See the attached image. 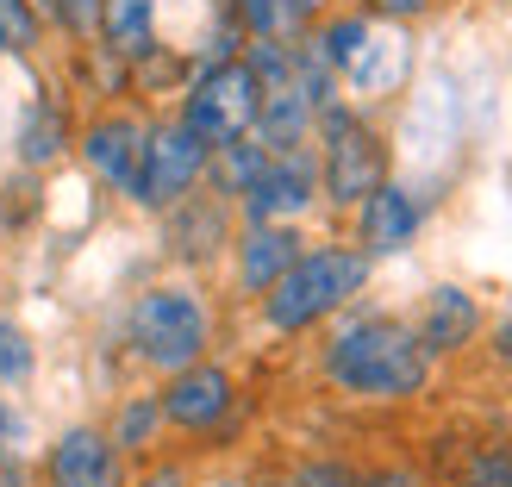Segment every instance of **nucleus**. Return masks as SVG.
<instances>
[{"label":"nucleus","instance_id":"nucleus-29","mask_svg":"<svg viewBox=\"0 0 512 487\" xmlns=\"http://www.w3.org/2000/svg\"><path fill=\"white\" fill-rule=\"evenodd\" d=\"M281 475H288L294 487H356V463H350L344 450H306Z\"/></svg>","mask_w":512,"mask_h":487},{"label":"nucleus","instance_id":"nucleus-26","mask_svg":"<svg viewBox=\"0 0 512 487\" xmlns=\"http://www.w3.org/2000/svg\"><path fill=\"white\" fill-rule=\"evenodd\" d=\"M263 163H269V150L256 144L250 132H244V138L219 144L213 157H207V188H213L219 200H232V207H238V200L256 188V175H263Z\"/></svg>","mask_w":512,"mask_h":487},{"label":"nucleus","instance_id":"nucleus-33","mask_svg":"<svg viewBox=\"0 0 512 487\" xmlns=\"http://www.w3.org/2000/svg\"><path fill=\"white\" fill-rule=\"evenodd\" d=\"M356 7H363L369 19H381V25H406V32H413V25L431 19L444 0H356Z\"/></svg>","mask_w":512,"mask_h":487},{"label":"nucleus","instance_id":"nucleus-4","mask_svg":"<svg viewBox=\"0 0 512 487\" xmlns=\"http://www.w3.org/2000/svg\"><path fill=\"white\" fill-rule=\"evenodd\" d=\"M157 400H163V425H169V444L188 450L194 463L200 456H225L238 450V438L250 431V388L238 363L225 356H200V363L175 369L157 381Z\"/></svg>","mask_w":512,"mask_h":487},{"label":"nucleus","instance_id":"nucleus-15","mask_svg":"<svg viewBox=\"0 0 512 487\" xmlns=\"http://www.w3.org/2000/svg\"><path fill=\"white\" fill-rule=\"evenodd\" d=\"M413 69H419V44L406 25H369V38L356 44V57L344 63L338 88L344 100H356V107H388V100H400L406 88H413Z\"/></svg>","mask_w":512,"mask_h":487},{"label":"nucleus","instance_id":"nucleus-3","mask_svg":"<svg viewBox=\"0 0 512 487\" xmlns=\"http://www.w3.org/2000/svg\"><path fill=\"white\" fill-rule=\"evenodd\" d=\"M369 288H375V263L344 232H325L294 256V269L281 275L263 300L250 306V319H256V331H263L269 344H313L344 306L369 300Z\"/></svg>","mask_w":512,"mask_h":487},{"label":"nucleus","instance_id":"nucleus-38","mask_svg":"<svg viewBox=\"0 0 512 487\" xmlns=\"http://www.w3.org/2000/svg\"><path fill=\"white\" fill-rule=\"evenodd\" d=\"M213 7H238V0H213Z\"/></svg>","mask_w":512,"mask_h":487},{"label":"nucleus","instance_id":"nucleus-30","mask_svg":"<svg viewBox=\"0 0 512 487\" xmlns=\"http://www.w3.org/2000/svg\"><path fill=\"white\" fill-rule=\"evenodd\" d=\"M44 19H50V38L57 44H94V25H100V0H38Z\"/></svg>","mask_w":512,"mask_h":487},{"label":"nucleus","instance_id":"nucleus-12","mask_svg":"<svg viewBox=\"0 0 512 487\" xmlns=\"http://www.w3.org/2000/svg\"><path fill=\"white\" fill-rule=\"evenodd\" d=\"M75 125H82L75 94L57 75H32V94L19 100V119H13V169L25 175L63 169L75 157Z\"/></svg>","mask_w":512,"mask_h":487},{"label":"nucleus","instance_id":"nucleus-2","mask_svg":"<svg viewBox=\"0 0 512 487\" xmlns=\"http://www.w3.org/2000/svg\"><path fill=\"white\" fill-rule=\"evenodd\" d=\"M219 350V294L200 275H150L138 281L119 306V356L125 369H138L144 381H163L175 369L200 363Z\"/></svg>","mask_w":512,"mask_h":487},{"label":"nucleus","instance_id":"nucleus-5","mask_svg":"<svg viewBox=\"0 0 512 487\" xmlns=\"http://www.w3.org/2000/svg\"><path fill=\"white\" fill-rule=\"evenodd\" d=\"M313 157H319V194H325V213L331 219H350L400 169L394 132L381 125L375 107H356V100H331V107L319 113Z\"/></svg>","mask_w":512,"mask_h":487},{"label":"nucleus","instance_id":"nucleus-17","mask_svg":"<svg viewBox=\"0 0 512 487\" xmlns=\"http://www.w3.org/2000/svg\"><path fill=\"white\" fill-rule=\"evenodd\" d=\"M100 431L113 438V450L125 463H150V456L169 450V425H163V400H157V381H132L107 400L100 413Z\"/></svg>","mask_w":512,"mask_h":487},{"label":"nucleus","instance_id":"nucleus-27","mask_svg":"<svg viewBox=\"0 0 512 487\" xmlns=\"http://www.w3.org/2000/svg\"><path fill=\"white\" fill-rule=\"evenodd\" d=\"M44 369V344L19 313H0V394H25Z\"/></svg>","mask_w":512,"mask_h":487},{"label":"nucleus","instance_id":"nucleus-28","mask_svg":"<svg viewBox=\"0 0 512 487\" xmlns=\"http://www.w3.org/2000/svg\"><path fill=\"white\" fill-rule=\"evenodd\" d=\"M244 25H238V13L232 7H213L207 13V25L188 38V63L200 69V63H232V57H244Z\"/></svg>","mask_w":512,"mask_h":487},{"label":"nucleus","instance_id":"nucleus-1","mask_svg":"<svg viewBox=\"0 0 512 487\" xmlns=\"http://www.w3.org/2000/svg\"><path fill=\"white\" fill-rule=\"evenodd\" d=\"M438 356L419 344V331L406 313L381 300H356L331 319L313 338V381L344 400V406H381V413H400V406H419L438 388Z\"/></svg>","mask_w":512,"mask_h":487},{"label":"nucleus","instance_id":"nucleus-34","mask_svg":"<svg viewBox=\"0 0 512 487\" xmlns=\"http://www.w3.org/2000/svg\"><path fill=\"white\" fill-rule=\"evenodd\" d=\"M481 356L500 369V375H512V294L500 300V313L488 319V338H481Z\"/></svg>","mask_w":512,"mask_h":487},{"label":"nucleus","instance_id":"nucleus-6","mask_svg":"<svg viewBox=\"0 0 512 487\" xmlns=\"http://www.w3.org/2000/svg\"><path fill=\"white\" fill-rule=\"evenodd\" d=\"M438 182H413V175H388L363 207H356L350 219H344V238L369 256V263L381 269V263H400V256H413L419 250V238H425V225H431V213H438Z\"/></svg>","mask_w":512,"mask_h":487},{"label":"nucleus","instance_id":"nucleus-14","mask_svg":"<svg viewBox=\"0 0 512 487\" xmlns=\"http://www.w3.org/2000/svg\"><path fill=\"white\" fill-rule=\"evenodd\" d=\"M32 475H38V487H125L132 481V463L113 450L100 419H69L38 444Z\"/></svg>","mask_w":512,"mask_h":487},{"label":"nucleus","instance_id":"nucleus-25","mask_svg":"<svg viewBox=\"0 0 512 487\" xmlns=\"http://www.w3.org/2000/svg\"><path fill=\"white\" fill-rule=\"evenodd\" d=\"M50 19L38 0H0V63H19V69H38L50 57Z\"/></svg>","mask_w":512,"mask_h":487},{"label":"nucleus","instance_id":"nucleus-10","mask_svg":"<svg viewBox=\"0 0 512 487\" xmlns=\"http://www.w3.org/2000/svg\"><path fill=\"white\" fill-rule=\"evenodd\" d=\"M144 132H150V113L138 100H119V107H88L82 125H75V169L88 182L119 200L132 194V175H138V157H144Z\"/></svg>","mask_w":512,"mask_h":487},{"label":"nucleus","instance_id":"nucleus-18","mask_svg":"<svg viewBox=\"0 0 512 487\" xmlns=\"http://www.w3.org/2000/svg\"><path fill=\"white\" fill-rule=\"evenodd\" d=\"M57 82L75 94V107H119L132 100V63H119L113 50L100 44H63V75Z\"/></svg>","mask_w":512,"mask_h":487},{"label":"nucleus","instance_id":"nucleus-8","mask_svg":"<svg viewBox=\"0 0 512 487\" xmlns=\"http://www.w3.org/2000/svg\"><path fill=\"white\" fill-rule=\"evenodd\" d=\"M256 107H263V82L250 75L244 57H232V63H200V69L188 75L182 100H175L169 113L182 119L207 150H219V144H232V138L250 132V125H256Z\"/></svg>","mask_w":512,"mask_h":487},{"label":"nucleus","instance_id":"nucleus-20","mask_svg":"<svg viewBox=\"0 0 512 487\" xmlns=\"http://www.w3.org/2000/svg\"><path fill=\"white\" fill-rule=\"evenodd\" d=\"M431 481H444V487H512V431L450 438V463Z\"/></svg>","mask_w":512,"mask_h":487},{"label":"nucleus","instance_id":"nucleus-7","mask_svg":"<svg viewBox=\"0 0 512 487\" xmlns=\"http://www.w3.org/2000/svg\"><path fill=\"white\" fill-rule=\"evenodd\" d=\"M207 157H213V150L200 144L175 113H150L144 157H138V175H132V194H125V207L144 213V219L169 213L175 200H188L194 188H207Z\"/></svg>","mask_w":512,"mask_h":487},{"label":"nucleus","instance_id":"nucleus-22","mask_svg":"<svg viewBox=\"0 0 512 487\" xmlns=\"http://www.w3.org/2000/svg\"><path fill=\"white\" fill-rule=\"evenodd\" d=\"M313 125H319V107L300 88H269L263 107H256L250 138L263 150H300V144H313Z\"/></svg>","mask_w":512,"mask_h":487},{"label":"nucleus","instance_id":"nucleus-31","mask_svg":"<svg viewBox=\"0 0 512 487\" xmlns=\"http://www.w3.org/2000/svg\"><path fill=\"white\" fill-rule=\"evenodd\" d=\"M194 475H200V463L169 444L163 456H150V463H132V481L125 487H194Z\"/></svg>","mask_w":512,"mask_h":487},{"label":"nucleus","instance_id":"nucleus-35","mask_svg":"<svg viewBox=\"0 0 512 487\" xmlns=\"http://www.w3.org/2000/svg\"><path fill=\"white\" fill-rule=\"evenodd\" d=\"M194 487H256V469L244 463H213V469H200Z\"/></svg>","mask_w":512,"mask_h":487},{"label":"nucleus","instance_id":"nucleus-9","mask_svg":"<svg viewBox=\"0 0 512 487\" xmlns=\"http://www.w3.org/2000/svg\"><path fill=\"white\" fill-rule=\"evenodd\" d=\"M150 225H157L163 269L207 281L213 269H225V250H232V238H238V207H232V200H219L213 188H194L188 200H175V207L157 213Z\"/></svg>","mask_w":512,"mask_h":487},{"label":"nucleus","instance_id":"nucleus-19","mask_svg":"<svg viewBox=\"0 0 512 487\" xmlns=\"http://www.w3.org/2000/svg\"><path fill=\"white\" fill-rule=\"evenodd\" d=\"M94 44L113 50L119 63H138L163 44V0H100Z\"/></svg>","mask_w":512,"mask_h":487},{"label":"nucleus","instance_id":"nucleus-32","mask_svg":"<svg viewBox=\"0 0 512 487\" xmlns=\"http://www.w3.org/2000/svg\"><path fill=\"white\" fill-rule=\"evenodd\" d=\"M356 487H438V481L413 456H375V463H356Z\"/></svg>","mask_w":512,"mask_h":487},{"label":"nucleus","instance_id":"nucleus-21","mask_svg":"<svg viewBox=\"0 0 512 487\" xmlns=\"http://www.w3.org/2000/svg\"><path fill=\"white\" fill-rule=\"evenodd\" d=\"M338 0H238V25L250 44H300Z\"/></svg>","mask_w":512,"mask_h":487},{"label":"nucleus","instance_id":"nucleus-36","mask_svg":"<svg viewBox=\"0 0 512 487\" xmlns=\"http://www.w3.org/2000/svg\"><path fill=\"white\" fill-rule=\"evenodd\" d=\"M19 238V225H13V207H7V188H0V250H7Z\"/></svg>","mask_w":512,"mask_h":487},{"label":"nucleus","instance_id":"nucleus-24","mask_svg":"<svg viewBox=\"0 0 512 487\" xmlns=\"http://www.w3.org/2000/svg\"><path fill=\"white\" fill-rule=\"evenodd\" d=\"M38 456V419L19 394H0V487H38L32 475Z\"/></svg>","mask_w":512,"mask_h":487},{"label":"nucleus","instance_id":"nucleus-16","mask_svg":"<svg viewBox=\"0 0 512 487\" xmlns=\"http://www.w3.org/2000/svg\"><path fill=\"white\" fill-rule=\"evenodd\" d=\"M306 244H313V225H238L232 250H225V294L238 306H256L294 269Z\"/></svg>","mask_w":512,"mask_h":487},{"label":"nucleus","instance_id":"nucleus-23","mask_svg":"<svg viewBox=\"0 0 512 487\" xmlns=\"http://www.w3.org/2000/svg\"><path fill=\"white\" fill-rule=\"evenodd\" d=\"M188 75H194V63H188V44H157L150 57H138L132 63V100L144 113H169L175 100H182V88H188Z\"/></svg>","mask_w":512,"mask_h":487},{"label":"nucleus","instance_id":"nucleus-13","mask_svg":"<svg viewBox=\"0 0 512 487\" xmlns=\"http://www.w3.org/2000/svg\"><path fill=\"white\" fill-rule=\"evenodd\" d=\"M319 213H325V194H319V157H313V144L269 150L256 188L238 200V225H313Z\"/></svg>","mask_w":512,"mask_h":487},{"label":"nucleus","instance_id":"nucleus-37","mask_svg":"<svg viewBox=\"0 0 512 487\" xmlns=\"http://www.w3.org/2000/svg\"><path fill=\"white\" fill-rule=\"evenodd\" d=\"M256 487H294V481H288V475L275 469V475H256Z\"/></svg>","mask_w":512,"mask_h":487},{"label":"nucleus","instance_id":"nucleus-11","mask_svg":"<svg viewBox=\"0 0 512 487\" xmlns=\"http://www.w3.org/2000/svg\"><path fill=\"white\" fill-rule=\"evenodd\" d=\"M413 331H419V344L438 356V369L450 363H469V356L481 350V338H488V319H494V306L481 300L469 281H456V275H438V281H425V294L413 300Z\"/></svg>","mask_w":512,"mask_h":487}]
</instances>
